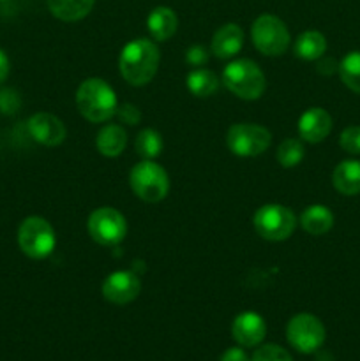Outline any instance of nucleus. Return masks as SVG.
<instances>
[{"instance_id":"f257e3e1","label":"nucleus","mask_w":360,"mask_h":361,"mask_svg":"<svg viewBox=\"0 0 360 361\" xmlns=\"http://www.w3.org/2000/svg\"><path fill=\"white\" fill-rule=\"evenodd\" d=\"M119 67L129 85H147L157 73L159 48L148 39H134L122 48Z\"/></svg>"},{"instance_id":"f03ea898","label":"nucleus","mask_w":360,"mask_h":361,"mask_svg":"<svg viewBox=\"0 0 360 361\" xmlns=\"http://www.w3.org/2000/svg\"><path fill=\"white\" fill-rule=\"evenodd\" d=\"M76 106L88 122L101 123L116 113V95L101 78H88L78 87Z\"/></svg>"},{"instance_id":"7ed1b4c3","label":"nucleus","mask_w":360,"mask_h":361,"mask_svg":"<svg viewBox=\"0 0 360 361\" xmlns=\"http://www.w3.org/2000/svg\"><path fill=\"white\" fill-rule=\"evenodd\" d=\"M222 83L232 94L246 101H256L263 95L267 81L263 71L249 59H239L229 62L222 73Z\"/></svg>"},{"instance_id":"20e7f679","label":"nucleus","mask_w":360,"mask_h":361,"mask_svg":"<svg viewBox=\"0 0 360 361\" xmlns=\"http://www.w3.org/2000/svg\"><path fill=\"white\" fill-rule=\"evenodd\" d=\"M18 243L23 254L32 259H44L55 249V229L46 219L27 217L18 229Z\"/></svg>"},{"instance_id":"39448f33","label":"nucleus","mask_w":360,"mask_h":361,"mask_svg":"<svg viewBox=\"0 0 360 361\" xmlns=\"http://www.w3.org/2000/svg\"><path fill=\"white\" fill-rule=\"evenodd\" d=\"M129 182L134 194L147 203H157L164 200L169 190L168 173L154 161H143L134 166Z\"/></svg>"},{"instance_id":"423d86ee","label":"nucleus","mask_w":360,"mask_h":361,"mask_svg":"<svg viewBox=\"0 0 360 361\" xmlns=\"http://www.w3.org/2000/svg\"><path fill=\"white\" fill-rule=\"evenodd\" d=\"M253 42L260 53L267 56H279L289 48V32L284 21L274 14H261L251 28Z\"/></svg>"},{"instance_id":"0eeeda50","label":"nucleus","mask_w":360,"mask_h":361,"mask_svg":"<svg viewBox=\"0 0 360 361\" xmlns=\"http://www.w3.org/2000/svg\"><path fill=\"white\" fill-rule=\"evenodd\" d=\"M295 214L282 204H265L254 214V229L270 242H282L295 231Z\"/></svg>"},{"instance_id":"6e6552de","label":"nucleus","mask_w":360,"mask_h":361,"mask_svg":"<svg viewBox=\"0 0 360 361\" xmlns=\"http://www.w3.org/2000/svg\"><path fill=\"white\" fill-rule=\"evenodd\" d=\"M228 148L239 157H256L272 143L270 130L256 123H236L226 134Z\"/></svg>"},{"instance_id":"1a4fd4ad","label":"nucleus","mask_w":360,"mask_h":361,"mask_svg":"<svg viewBox=\"0 0 360 361\" xmlns=\"http://www.w3.org/2000/svg\"><path fill=\"white\" fill-rule=\"evenodd\" d=\"M88 233L99 245H116L122 242L127 233L126 219L115 208H97L88 217Z\"/></svg>"},{"instance_id":"9d476101","label":"nucleus","mask_w":360,"mask_h":361,"mask_svg":"<svg viewBox=\"0 0 360 361\" xmlns=\"http://www.w3.org/2000/svg\"><path fill=\"white\" fill-rule=\"evenodd\" d=\"M286 337L296 351L314 353L323 345L325 326L313 314H299L289 319Z\"/></svg>"},{"instance_id":"9b49d317","label":"nucleus","mask_w":360,"mask_h":361,"mask_svg":"<svg viewBox=\"0 0 360 361\" xmlns=\"http://www.w3.org/2000/svg\"><path fill=\"white\" fill-rule=\"evenodd\" d=\"M141 291V282L133 271L120 270L108 275L102 284V296L113 305H127L138 298Z\"/></svg>"},{"instance_id":"f8f14e48","label":"nucleus","mask_w":360,"mask_h":361,"mask_svg":"<svg viewBox=\"0 0 360 361\" xmlns=\"http://www.w3.org/2000/svg\"><path fill=\"white\" fill-rule=\"evenodd\" d=\"M28 134L34 137L37 143L44 145V147H56L66 140V126L59 116L52 115V113H35L28 118L27 122Z\"/></svg>"},{"instance_id":"ddd939ff","label":"nucleus","mask_w":360,"mask_h":361,"mask_svg":"<svg viewBox=\"0 0 360 361\" xmlns=\"http://www.w3.org/2000/svg\"><path fill=\"white\" fill-rule=\"evenodd\" d=\"M232 335L242 348H256L267 335V324L256 312H242L232 324Z\"/></svg>"},{"instance_id":"4468645a","label":"nucleus","mask_w":360,"mask_h":361,"mask_svg":"<svg viewBox=\"0 0 360 361\" xmlns=\"http://www.w3.org/2000/svg\"><path fill=\"white\" fill-rule=\"evenodd\" d=\"M332 118L325 109L311 108L300 116L299 134L307 143H320L330 134Z\"/></svg>"},{"instance_id":"2eb2a0df","label":"nucleus","mask_w":360,"mask_h":361,"mask_svg":"<svg viewBox=\"0 0 360 361\" xmlns=\"http://www.w3.org/2000/svg\"><path fill=\"white\" fill-rule=\"evenodd\" d=\"M244 32L239 25L226 23L212 37V53L217 59H232L242 49Z\"/></svg>"},{"instance_id":"dca6fc26","label":"nucleus","mask_w":360,"mask_h":361,"mask_svg":"<svg viewBox=\"0 0 360 361\" xmlns=\"http://www.w3.org/2000/svg\"><path fill=\"white\" fill-rule=\"evenodd\" d=\"M332 183L344 196L360 194V161H342L332 173Z\"/></svg>"},{"instance_id":"f3484780","label":"nucleus","mask_w":360,"mask_h":361,"mask_svg":"<svg viewBox=\"0 0 360 361\" xmlns=\"http://www.w3.org/2000/svg\"><path fill=\"white\" fill-rule=\"evenodd\" d=\"M176 27H179V20H176V14L169 7L159 6L148 14L147 28L152 37L157 39V41H168L169 37H173Z\"/></svg>"},{"instance_id":"a211bd4d","label":"nucleus","mask_w":360,"mask_h":361,"mask_svg":"<svg viewBox=\"0 0 360 361\" xmlns=\"http://www.w3.org/2000/svg\"><path fill=\"white\" fill-rule=\"evenodd\" d=\"M127 143V134L119 123H108L99 130L95 137V147L104 157H119Z\"/></svg>"},{"instance_id":"6ab92c4d","label":"nucleus","mask_w":360,"mask_h":361,"mask_svg":"<svg viewBox=\"0 0 360 361\" xmlns=\"http://www.w3.org/2000/svg\"><path fill=\"white\" fill-rule=\"evenodd\" d=\"M300 226H302L304 231H307L309 235H325V233L330 231L332 226H334V214H332L327 207H323V204H311V207H307L306 210L302 212Z\"/></svg>"},{"instance_id":"aec40b11","label":"nucleus","mask_w":360,"mask_h":361,"mask_svg":"<svg viewBox=\"0 0 360 361\" xmlns=\"http://www.w3.org/2000/svg\"><path fill=\"white\" fill-rule=\"evenodd\" d=\"M95 0H48V9L62 21H78L87 16Z\"/></svg>"},{"instance_id":"412c9836","label":"nucleus","mask_w":360,"mask_h":361,"mask_svg":"<svg viewBox=\"0 0 360 361\" xmlns=\"http://www.w3.org/2000/svg\"><path fill=\"white\" fill-rule=\"evenodd\" d=\"M327 51V39L316 30L300 34L295 41V53L302 60H318Z\"/></svg>"},{"instance_id":"4be33fe9","label":"nucleus","mask_w":360,"mask_h":361,"mask_svg":"<svg viewBox=\"0 0 360 361\" xmlns=\"http://www.w3.org/2000/svg\"><path fill=\"white\" fill-rule=\"evenodd\" d=\"M187 88L196 97H210L217 92L219 78L208 69H194L187 76Z\"/></svg>"},{"instance_id":"5701e85b","label":"nucleus","mask_w":360,"mask_h":361,"mask_svg":"<svg viewBox=\"0 0 360 361\" xmlns=\"http://www.w3.org/2000/svg\"><path fill=\"white\" fill-rule=\"evenodd\" d=\"M162 147H164V143H162L161 134L154 129H143L134 141L138 155H141L145 161H152V159L157 157L162 152Z\"/></svg>"},{"instance_id":"b1692460","label":"nucleus","mask_w":360,"mask_h":361,"mask_svg":"<svg viewBox=\"0 0 360 361\" xmlns=\"http://www.w3.org/2000/svg\"><path fill=\"white\" fill-rule=\"evenodd\" d=\"M337 69L342 83L355 94H360V51L348 53L341 60Z\"/></svg>"},{"instance_id":"393cba45","label":"nucleus","mask_w":360,"mask_h":361,"mask_svg":"<svg viewBox=\"0 0 360 361\" xmlns=\"http://www.w3.org/2000/svg\"><path fill=\"white\" fill-rule=\"evenodd\" d=\"M304 159V145L295 137H288L277 148V161L282 168H295Z\"/></svg>"},{"instance_id":"a878e982","label":"nucleus","mask_w":360,"mask_h":361,"mask_svg":"<svg viewBox=\"0 0 360 361\" xmlns=\"http://www.w3.org/2000/svg\"><path fill=\"white\" fill-rule=\"evenodd\" d=\"M251 361H293L284 348L275 344H265L253 355Z\"/></svg>"},{"instance_id":"bb28decb","label":"nucleus","mask_w":360,"mask_h":361,"mask_svg":"<svg viewBox=\"0 0 360 361\" xmlns=\"http://www.w3.org/2000/svg\"><path fill=\"white\" fill-rule=\"evenodd\" d=\"M339 145L344 152L353 155H360V127L352 126L346 127L339 137Z\"/></svg>"},{"instance_id":"cd10ccee","label":"nucleus","mask_w":360,"mask_h":361,"mask_svg":"<svg viewBox=\"0 0 360 361\" xmlns=\"http://www.w3.org/2000/svg\"><path fill=\"white\" fill-rule=\"evenodd\" d=\"M21 99L14 88H4L0 90V111L6 115H14L20 109Z\"/></svg>"},{"instance_id":"c85d7f7f","label":"nucleus","mask_w":360,"mask_h":361,"mask_svg":"<svg viewBox=\"0 0 360 361\" xmlns=\"http://www.w3.org/2000/svg\"><path fill=\"white\" fill-rule=\"evenodd\" d=\"M115 115L119 116L120 122L127 123V126H136V123L141 120L140 109H138L134 104H131V102H124L120 108H116Z\"/></svg>"},{"instance_id":"c756f323","label":"nucleus","mask_w":360,"mask_h":361,"mask_svg":"<svg viewBox=\"0 0 360 361\" xmlns=\"http://www.w3.org/2000/svg\"><path fill=\"white\" fill-rule=\"evenodd\" d=\"M186 59H187V63H191V66H203V63L208 60V51L200 44L191 46V48L187 49Z\"/></svg>"},{"instance_id":"7c9ffc66","label":"nucleus","mask_w":360,"mask_h":361,"mask_svg":"<svg viewBox=\"0 0 360 361\" xmlns=\"http://www.w3.org/2000/svg\"><path fill=\"white\" fill-rule=\"evenodd\" d=\"M221 361H251L242 348H229L221 355Z\"/></svg>"},{"instance_id":"2f4dec72","label":"nucleus","mask_w":360,"mask_h":361,"mask_svg":"<svg viewBox=\"0 0 360 361\" xmlns=\"http://www.w3.org/2000/svg\"><path fill=\"white\" fill-rule=\"evenodd\" d=\"M9 74V59H7L6 53L0 49V83H4Z\"/></svg>"},{"instance_id":"473e14b6","label":"nucleus","mask_w":360,"mask_h":361,"mask_svg":"<svg viewBox=\"0 0 360 361\" xmlns=\"http://www.w3.org/2000/svg\"><path fill=\"white\" fill-rule=\"evenodd\" d=\"M0 2H6V0H0Z\"/></svg>"}]
</instances>
